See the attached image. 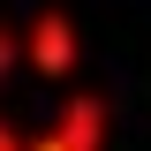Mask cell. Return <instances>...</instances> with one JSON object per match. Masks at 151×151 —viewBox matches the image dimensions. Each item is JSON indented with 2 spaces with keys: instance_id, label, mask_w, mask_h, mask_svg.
<instances>
[{
  "instance_id": "1",
  "label": "cell",
  "mask_w": 151,
  "mask_h": 151,
  "mask_svg": "<svg viewBox=\"0 0 151 151\" xmlns=\"http://www.w3.org/2000/svg\"><path fill=\"white\" fill-rule=\"evenodd\" d=\"M30 151H98V98H76L68 121H60L53 136H38Z\"/></svg>"
},
{
  "instance_id": "2",
  "label": "cell",
  "mask_w": 151,
  "mask_h": 151,
  "mask_svg": "<svg viewBox=\"0 0 151 151\" xmlns=\"http://www.w3.org/2000/svg\"><path fill=\"white\" fill-rule=\"evenodd\" d=\"M30 53H38V68H68V60H76V38H68V23H60V15H38Z\"/></svg>"
}]
</instances>
